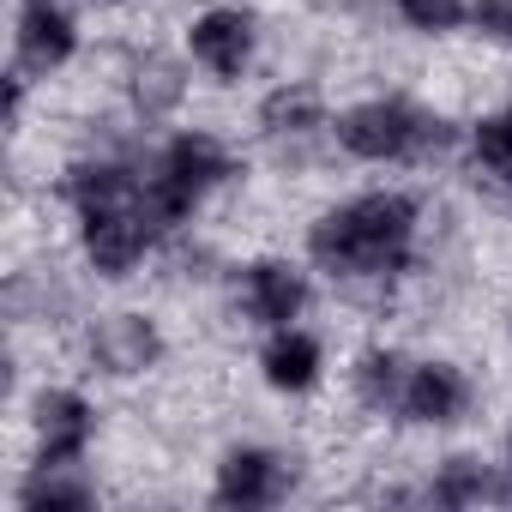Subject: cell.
<instances>
[{
  "label": "cell",
  "instance_id": "obj_2",
  "mask_svg": "<svg viewBox=\"0 0 512 512\" xmlns=\"http://www.w3.org/2000/svg\"><path fill=\"white\" fill-rule=\"evenodd\" d=\"M452 133L446 121L398 103V97H374V103H356L350 115H338V145L350 157H368V163H386V157H428L440 151Z\"/></svg>",
  "mask_w": 512,
  "mask_h": 512
},
{
  "label": "cell",
  "instance_id": "obj_15",
  "mask_svg": "<svg viewBox=\"0 0 512 512\" xmlns=\"http://www.w3.org/2000/svg\"><path fill=\"white\" fill-rule=\"evenodd\" d=\"M434 500H440V506H482V500H506V482H500L482 458L458 452V458H446V470H440V482H434Z\"/></svg>",
  "mask_w": 512,
  "mask_h": 512
},
{
  "label": "cell",
  "instance_id": "obj_11",
  "mask_svg": "<svg viewBox=\"0 0 512 512\" xmlns=\"http://www.w3.org/2000/svg\"><path fill=\"white\" fill-rule=\"evenodd\" d=\"M308 302V278L284 260H260L247 272V314L260 326H290Z\"/></svg>",
  "mask_w": 512,
  "mask_h": 512
},
{
  "label": "cell",
  "instance_id": "obj_22",
  "mask_svg": "<svg viewBox=\"0 0 512 512\" xmlns=\"http://www.w3.org/2000/svg\"><path fill=\"white\" fill-rule=\"evenodd\" d=\"M506 452H512V440H506Z\"/></svg>",
  "mask_w": 512,
  "mask_h": 512
},
{
  "label": "cell",
  "instance_id": "obj_21",
  "mask_svg": "<svg viewBox=\"0 0 512 512\" xmlns=\"http://www.w3.org/2000/svg\"><path fill=\"white\" fill-rule=\"evenodd\" d=\"M470 19H476V31H482V37L512 43V0H476Z\"/></svg>",
  "mask_w": 512,
  "mask_h": 512
},
{
  "label": "cell",
  "instance_id": "obj_6",
  "mask_svg": "<svg viewBox=\"0 0 512 512\" xmlns=\"http://www.w3.org/2000/svg\"><path fill=\"white\" fill-rule=\"evenodd\" d=\"M157 356H163V338H157V326L145 314H103L91 326V362L103 374H115V380L145 374Z\"/></svg>",
  "mask_w": 512,
  "mask_h": 512
},
{
  "label": "cell",
  "instance_id": "obj_19",
  "mask_svg": "<svg viewBox=\"0 0 512 512\" xmlns=\"http://www.w3.org/2000/svg\"><path fill=\"white\" fill-rule=\"evenodd\" d=\"M470 145H476V163H482V169L512 175V109H506V115H488Z\"/></svg>",
  "mask_w": 512,
  "mask_h": 512
},
{
  "label": "cell",
  "instance_id": "obj_16",
  "mask_svg": "<svg viewBox=\"0 0 512 512\" xmlns=\"http://www.w3.org/2000/svg\"><path fill=\"white\" fill-rule=\"evenodd\" d=\"M320 121H326V103H320L314 85H278V91L260 103V127H266L272 139H284V133H314Z\"/></svg>",
  "mask_w": 512,
  "mask_h": 512
},
{
  "label": "cell",
  "instance_id": "obj_1",
  "mask_svg": "<svg viewBox=\"0 0 512 512\" xmlns=\"http://www.w3.org/2000/svg\"><path fill=\"white\" fill-rule=\"evenodd\" d=\"M416 235V205L404 193H362L338 211H326L308 235L314 260L338 278H386L404 266Z\"/></svg>",
  "mask_w": 512,
  "mask_h": 512
},
{
  "label": "cell",
  "instance_id": "obj_17",
  "mask_svg": "<svg viewBox=\"0 0 512 512\" xmlns=\"http://www.w3.org/2000/svg\"><path fill=\"white\" fill-rule=\"evenodd\" d=\"M181 91H187V79H181V67H175L169 55H145V61H139V73H133V103H139L145 121H163V115L181 103Z\"/></svg>",
  "mask_w": 512,
  "mask_h": 512
},
{
  "label": "cell",
  "instance_id": "obj_4",
  "mask_svg": "<svg viewBox=\"0 0 512 512\" xmlns=\"http://www.w3.org/2000/svg\"><path fill=\"white\" fill-rule=\"evenodd\" d=\"M151 229L157 223H151L145 199L139 205H121V211H85V253H91V266L103 278H127L145 260Z\"/></svg>",
  "mask_w": 512,
  "mask_h": 512
},
{
  "label": "cell",
  "instance_id": "obj_9",
  "mask_svg": "<svg viewBox=\"0 0 512 512\" xmlns=\"http://www.w3.org/2000/svg\"><path fill=\"white\" fill-rule=\"evenodd\" d=\"M73 43H79V31H73L61 0H25V13H19V73H55L73 55Z\"/></svg>",
  "mask_w": 512,
  "mask_h": 512
},
{
  "label": "cell",
  "instance_id": "obj_18",
  "mask_svg": "<svg viewBox=\"0 0 512 512\" xmlns=\"http://www.w3.org/2000/svg\"><path fill=\"white\" fill-rule=\"evenodd\" d=\"M404 362L392 356V350H368L362 356V368H356V392H362V404L368 410H398L404 404Z\"/></svg>",
  "mask_w": 512,
  "mask_h": 512
},
{
  "label": "cell",
  "instance_id": "obj_12",
  "mask_svg": "<svg viewBox=\"0 0 512 512\" xmlns=\"http://www.w3.org/2000/svg\"><path fill=\"white\" fill-rule=\"evenodd\" d=\"M260 368H266V380H272L278 392H308V386L320 380V344H314L308 332H296V326H278V338L266 344Z\"/></svg>",
  "mask_w": 512,
  "mask_h": 512
},
{
  "label": "cell",
  "instance_id": "obj_8",
  "mask_svg": "<svg viewBox=\"0 0 512 512\" xmlns=\"http://www.w3.org/2000/svg\"><path fill=\"white\" fill-rule=\"evenodd\" d=\"M464 404H470V380H464L452 362H422V368H410L398 410H404L410 422H422V428H446V422L464 416Z\"/></svg>",
  "mask_w": 512,
  "mask_h": 512
},
{
  "label": "cell",
  "instance_id": "obj_14",
  "mask_svg": "<svg viewBox=\"0 0 512 512\" xmlns=\"http://www.w3.org/2000/svg\"><path fill=\"white\" fill-rule=\"evenodd\" d=\"M67 193H73L79 211H121V205H139L145 199V187L121 163H85V169H73Z\"/></svg>",
  "mask_w": 512,
  "mask_h": 512
},
{
  "label": "cell",
  "instance_id": "obj_5",
  "mask_svg": "<svg viewBox=\"0 0 512 512\" xmlns=\"http://www.w3.org/2000/svg\"><path fill=\"white\" fill-rule=\"evenodd\" d=\"M296 482V464L266 452V446H235L223 464H217V506H272L284 488Z\"/></svg>",
  "mask_w": 512,
  "mask_h": 512
},
{
  "label": "cell",
  "instance_id": "obj_13",
  "mask_svg": "<svg viewBox=\"0 0 512 512\" xmlns=\"http://www.w3.org/2000/svg\"><path fill=\"white\" fill-rule=\"evenodd\" d=\"M97 500V488L73 470V464H37V476L19 488L25 512H85Z\"/></svg>",
  "mask_w": 512,
  "mask_h": 512
},
{
  "label": "cell",
  "instance_id": "obj_10",
  "mask_svg": "<svg viewBox=\"0 0 512 512\" xmlns=\"http://www.w3.org/2000/svg\"><path fill=\"white\" fill-rule=\"evenodd\" d=\"M91 440V404L79 392H43L37 398V464H79Z\"/></svg>",
  "mask_w": 512,
  "mask_h": 512
},
{
  "label": "cell",
  "instance_id": "obj_3",
  "mask_svg": "<svg viewBox=\"0 0 512 512\" xmlns=\"http://www.w3.org/2000/svg\"><path fill=\"white\" fill-rule=\"evenodd\" d=\"M223 175H235L229 151H223L211 133H181V139L163 151V169L145 181V211H151V223H181Z\"/></svg>",
  "mask_w": 512,
  "mask_h": 512
},
{
  "label": "cell",
  "instance_id": "obj_7",
  "mask_svg": "<svg viewBox=\"0 0 512 512\" xmlns=\"http://www.w3.org/2000/svg\"><path fill=\"white\" fill-rule=\"evenodd\" d=\"M187 43H193V61H199L205 73H217V79H241V67L253 61V19L235 13V7H211V13L193 19Z\"/></svg>",
  "mask_w": 512,
  "mask_h": 512
},
{
  "label": "cell",
  "instance_id": "obj_20",
  "mask_svg": "<svg viewBox=\"0 0 512 512\" xmlns=\"http://www.w3.org/2000/svg\"><path fill=\"white\" fill-rule=\"evenodd\" d=\"M398 13H404V25L440 37V31H458L464 25V0H398Z\"/></svg>",
  "mask_w": 512,
  "mask_h": 512
}]
</instances>
